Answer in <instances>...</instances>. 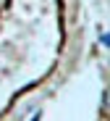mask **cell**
<instances>
[{"mask_svg": "<svg viewBox=\"0 0 110 121\" xmlns=\"http://www.w3.org/2000/svg\"><path fill=\"white\" fill-rule=\"evenodd\" d=\"M102 45H107V48H110V34H102Z\"/></svg>", "mask_w": 110, "mask_h": 121, "instance_id": "6da1fadb", "label": "cell"}]
</instances>
